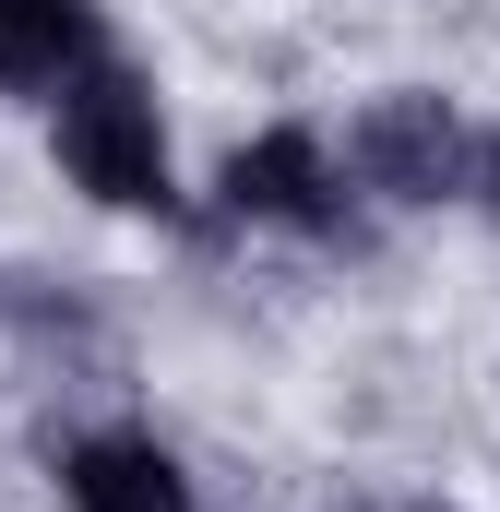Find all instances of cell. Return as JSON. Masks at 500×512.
Wrapping results in <instances>:
<instances>
[{
  "label": "cell",
  "mask_w": 500,
  "mask_h": 512,
  "mask_svg": "<svg viewBox=\"0 0 500 512\" xmlns=\"http://www.w3.org/2000/svg\"><path fill=\"white\" fill-rule=\"evenodd\" d=\"M48 143H60V167H72L84 203H108V215H179V167H167L155 84L131 72L120 48H108V60L48 108Z\"/></svg>",
  "instance_id": "cell-1"
},
{
  "label": "cell",
  "mask_w": 500,
  "mask_h": 512,
  "mask_svg": "<svg viewBox=\"0 0 500 512\" xmlns=\"http://www.w3.org/2000/svg\"><path fill=\"white\" fill-rule=\"evenodd\" d=\"M477 155H489V120H465L453 96H417V84H393L346 120V179L381 203H477Z\"/></svg>",
  "instance_id": "cell-2"
},
{
  "label": "cell",
  "mask_w": 500,
  "mask_h": 512,
  "mask_svg": "<svg viewBox=\"0 0 500 512\" xmlns=\"http://www.w3.org/2000/svg\"><path fill=\"white\" fill-rule=\"evenodd\" d=\"M227 215L239 227H286V239H346V167H334V143L298 120H274L262 143L227 155Z\"/></svg>",
  "instance_id": "cell-3"
},
{
  "label": "cell",
  "mask_w": 500,
  "mask_h": 512,
  "mask_svg": "<svg viewBox=\"0 0 500 512\" xmlns=\"http://www.w3.org/2000/svg\"><path fill=\"white\" fill-rule=\"evenodd\" d=\"M96 60H108V12L96 0H0V96L60 108Z\"/></svg>",
  "instance_id": "cell-4"
},
{
  "label": "cell",
  "mask_w": 500,
  "mask_h": 512,
  "mask_svg": "<svg viewBox=\"0 0 500 512\" xmlns=\"http://www.w3.org/2000/svg\"><path fill=\"white\" fill-rule=\"evenodd\" d=\"M60 501L72 512H191V477L155 429H84V441H60Z\"/></svg>",
  "instance_id": "cell-5"
}]
</instances>
